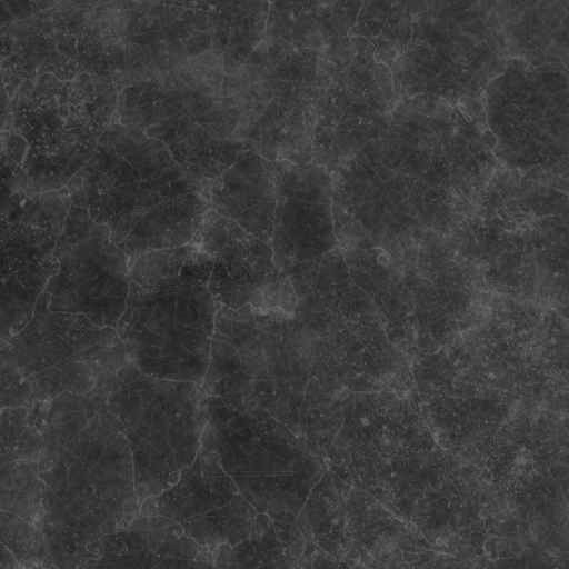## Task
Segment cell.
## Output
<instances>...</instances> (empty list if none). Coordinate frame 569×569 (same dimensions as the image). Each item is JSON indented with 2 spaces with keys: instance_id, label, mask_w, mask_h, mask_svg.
Returning <instances> with one entry per match:
<instances>
[{
  "instance_id": "8fae6325",
  "label": "cell",
  "mask_w": 569,
  "mask_h": 569,
  "mask_svg": "<svg viewBox=\"0 0 569 569\" xmlns=\"http://www.w3.org/2000/svg\"><path fill=\"white\" fill-rule=\"evenodd\" d=\"M214 557L142 502L137 515L108 536L90 567H211Z\"/></svg>"
},
{
  "instance_id": "3957f363",
  "label": "cell",
  "mask_w": 569,
  "mask_h": 569,
  "mask_svg": "<svg viewBox=\"0 0 569 569\" xmlns=\"http://www.w3.org/2000/svg\"><path fill=\"white\" fill-rule=\"evenodd\" d=\"M210 270L209 258L190 243L132 257L117 330L139 370L203 383L219 309Z\"/></svg>"
},
{
  "instance_id": "30bf717a",
  "label": "cell",
  "mask_w": 569,
  "mask_h": 569,
  "mask_svg": "<svg viewBox=\"0 0 569 569\" xmlns=\"http://www.w3.org/2000/svg\"><path fill=\"white\" fill-rule=\"evenodd\" d=\"M197 237L211 262L209 287L219 307L271 310V296L284 279L270 242L210 208Z\"/></svg>"
},
{
  "instance_id": "5b68a950",
  "label": "cell",
  "mask_w": 569,
  "mask_h": 569,
  "mask_svg": "<svg viewBox=\"0 0 569 569\" xmlns=\"http://www.w3.org/2000/svg\"><path fill=\"white\" fill-rule=\"evenodd\" d=\"M1 359L27 381L37 401L98 391L130 361L113 327L57 311L40 299L28 321L1 342Z\"/></svg>"
},
{
  "instance_id": "4fadbf2b",
  "label": "cell",
  "mask_w": 569,
  "mask_h": 569,
  "mask_svg": "<svg viewBox=\"0 0 569 569\" xmlns=\"http://www.w3.org/2000/svg\"><path fill=\"white\" fill-rule=\"evenodd\" d=\"M209 207L270 242L276 203V164L249 149L206 189Z\"/></svg>"
},
{
  "instance_id": "ba28073f",
  "label": "cell",
  "mask_w": 569,
  "mask_h": 569,
  "mask_svg": "<svg viewBox=\"0 0 569 569\" xmlns=\"http://www.w3.org/2000/svg\"><path fill=\"white\" fill-rule=\"evenodd\" d=\"M143 502L210 551L232 546L244 530L243 503L204 439L178 479Z\"/></svg>"
},
{
  "instance_id": "9c48e42d",
  "label": "cell",
  "mask_w": 569,
  "mask_h": 569,
  "mask_svg": "<svg viewBox=\"0 0 569 569\" xmlns=\"http://www.w3.org/2000/svg\"><path fill=\"white\" fill-rule=\"evenodd\" d=\"M276 187L270 243L278 268L288 274L335 249V189L326 167L315 163H279Z\"/></svg>"
},
{
  "instance_id": "52a82bcc",
  "label": "cell",
  "mask_w": 569,
  "mask_h": 569,
  "mask_svg": "<svg viewBox=\"0 0 569 569\" xmlns=\"http://www.w3.org/2000/svg\"><path fill=\"white\" fill-rule=\"evenodd\" d=\"M70 203L59 191L12 192L1 228V342L31 317L58 267L57 247Z\"/></svg>"
},
{
  "instance_id": "7c38bea8",
  "label": "cell",
  "mask_w": 569,
  "mask_h": 569,
  "mask_svg": "<svg viewBox=\"0 0 569 569\" xmlns=\"http://www.w3.org/2000/svg\"><path fill=\"white\" fill-rule=\"evenodd\" d=\"M40 455L1 450V547L18 567H44Z\"/></svg>"
},
{
  "instance_id": "277c9868",
  "label": "cell",
  "mask_w": 569,
  "mask_h": 569,
  "mask_svg": "<svg viewBox=\"0 0 569 569\" xmlns=\"http://www.w3.org/2000/svg\"><path fill=\"white\" fill-rule=\"evenodd\" d=\"M99 391L127 439L143 502L172 485L198 455L207 390L203 383L147 375L129 361Z\"/></svg>"
},
{
  "instance_id": "9a60e30c",
  "label": "cell",
  "mask_w": 569,
  "mask_h": 569,
  "mask_svg": "<svg viewBox=\"0 0 569 569\" xmlns=\"http://www.w3.org/2000/svg\"><path fill=\"white\" fill-rule=\"evenodd\" d=\"M37 402L27 381L7 360L1 359V408Z\"/></svg>"
},
{
  "instance_id": "6da1fadb",
  "label": "cell",
  "mask_w": 569,
  "mask_h": 569,
  "mask_svg": "<svg viewBox=\"0 0 569 569\" xmlns=\"http://www.w3.org/2000/svg\"><path fill=\"white\" fill-rule=\"evenodd\" d=\"M40 473L44 567H90L141 505L129 445L99 390L48 402Z\"/></svg>"
},
{
  "instance_id": "5bb4252c",
  "label": "cell",
  "mask_w": 569,
  "mask_h": 569,
  "mask_svg": "<svg viewBox=\"0 0 569 569\" xmlns=\"http://www.w3.org/2000/svg\"><path fill=\"white\" fill-rule=\"evenodd\" d=\"M511 56L569 66V0H486Z\"/></svg>"
},
{
  "instance_id": "7a4b0ae2",
  "label": "cell",
  "mask_w": 569,
  "mask_h": 569,
  "mask_svg": "<svg viewBox=\"0 0 569 569\" xmlns=\"http://www.w3.org/2000/svg\"><path fill=\"white\" fill-rule=\"evenodd\" d=\"M68 188L130 257L191 243L209 210L203 186L132 126L106 130Z\"/></svg>"
},
{
  "instance_id": "8992f818",
  "label": "cell",
  "mask_w": 569,
  "mask_h": 569,
  "mask_svg": "<svg viewBox=\"0 0 569 569\" xmlns=\"http://www.w3.org/2000/svg\"><path fill=\"white\" fill-rule=\"evenodd\" d=\"M58 239V267L41 300L57 311L117 328L128 301L130 257L70 191Z\"/></svg>"
}]
</instances>
